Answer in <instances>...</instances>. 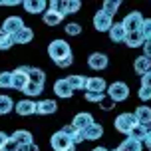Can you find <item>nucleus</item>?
Here are the masks:
<instances>
[{
  "label": "nucleus",
  "instance_id": "1",
  "mask_svg": "<svg viewBox=\"0 0 151 151\" xmlns=\"http://www.w3.org/2000/svg\"><path fill=\"white\" fill-rule=\"evenodd\" d=\"M48 56H50L52 62L60 64L62 60H66L68 56H72V48H70V44L66 40L56 38V40H52V42L48 44Z\"/></svg>",
  "mask_w": 151,
  "mask_h": 151
},
{
  "label": "nucleus",
  "instance_id": "2",
  "mask_svg": "<svg viewBox=\"0 0 151 151\" xmlns=\"http://www.w3.org/2000/svg\"><path fill=\"white\" fill-rule=\"evenodd\" d=\"M113 125H115V129H117L119 133H125V135H129V133H131V129L137 125L135 113H133V111L119 113V115L115 117V121H113Z\"/></svg>",
  "mask_w": 151,
  "mask_h": 151
},
{
  "label": "nucleus",
  "instance_id": "3",
  "mask_svg": "<svg viewBox=\"0 0 151 151\" xmlns=\"http://www.w3.org/2000/svg\"><path fill=\"white\" fill-rule=\"evenodd\" d=\"M107 98L117 101H125L129 98V86L125 82H113L107 86Z\"/></svg>",
  "mask_w": 151,
  "mask_h": 151
},
{
  "label": "nucleus",
  "instance_id": "4",
  "mask_svg": "<svg viewBox=\"0 0 151 151\" xmlns=\"http://www.w3.org/2000/svg\"><path fill=\"white\" fill-rule=\"evenodd\" d=\"M28 72H30V66H18V68L12 72V90L24 91V88L28 86V82H30Z\"/></svg>",
  "mask_w": 151,
  "mask_h": 151
},
{
  "label": "nucleus",
  "instance_id": "5",
  "mask_svg": "<svg viewBox=\"0 0 151 151\" xmlns=\"http://www.w3.org/2000/svg\"><path fill=\"white\" fill-rule=\"evenodd\" d=\"M143 14L139 12V10H135V12H129L123 20H121V24H123V28H125V32H139L141 30V24H143Z\"/></svg>",
  "mask_w": 151,
  "mask_h": 151
},
{
  "label": "nucleus",
  "instance_id": "6",
  "mask_svg": "<svg viewBox=\"0 0 151 151\" xmlns=\"http://www.w3.org/2000/svg\"><path fill=\"white\" fill-rule=\"evenodd\" d=\"M111 26H113V16L104 12V10H98L93 16V28L98 32H109Z\"/></svg>",
  "mask_w": 151,
  "mask_h": 151
},
{
  "label": "nucleus",
  "instance_id": "7",
  "mask_svg": "<svg viewBox=\"0 0 151 151\" xmlns=\"http://www.w3.org/2000/svg\"><path fill=\"white\" fill-rule=\"evenodd\" d=\"M50 145H52V149L54 151H64V149H68V147H72V137L66 135L64 131H56L52 137H50Z\"/></svg>",
  "mask_w": 151,
  "mask_h": 151
},
{
  "label": "nucleus",
  "instance_id": "8",
  "mask_svg": "<svg viewBox=\"0 0 151 151\" xmlns=\"http://www.w3.org/2000/svg\"><path fill=\"white\" fill-rule=\"evenodd\" d=\"M22 28H24V20L20 18V16H8L6 20L2 22V30L6 32L8 36H12V38L22 30Z\"/></svg>",
  "mask_w": 151,
  "mask_h": 151
},
{
  "label": "nucleus",
  "instance_id": "9",
  "mask_svg": "<svg viewBox=\"0 0 151 151\" xmlns=\"http://www.w3.org/2000/svg\"><path fill=\"white\" fill-rule=\"evenodd\" d=\"M107 64H109V60H107V56L104 52H93V54H90V58H88V66H90L91 70H96V72L106 70Z\"/></svg>",
  "mask_w": 151,
  "mask_h": 151
},
{
  "label": "nucleus",
  "instance_id": "10",
  "mask_svg": "<svg viewBox=\"0 0 151 151\" xmlns=\"http://www.w3.org/2000/svg\"><path fill=\"white\" fill-rule=\"evenodd\" d=\"M14 111L18 113V115H22V117H28V115H32V113H36V101L34 99H20V101H16V107Z\"/></svg>",
  "mask_w": 151,
  "mask_h": 151
},
{
  "label": "nucleus",
  "instance_id": "11",
  "mask_svg": "<svg viewBox=\"0 0 151 151\" xmlns=\"http://www.w3.org/2000/svg\"><path fill=\"white\" fill-rule=\"evenodd\" d=\"M54 93L62 99H68V98H72L74 90H72V86L68 83L66 78H60V80H56V83H54Z\"/></svg>",
  "mask_w": 151,
  "mask_h": 151
},
{
  "label": "nucleus",
  "instance_id": "12",
  "mask_svg": "<svg viewBox=\"0 0 151 151\" xmlns=\"http://www.w3.org/2000/svg\"><path fill=\"white\" fill-rule=\"evenodd\" d=\"M91 123H93V115L90 111H82V113H76L74 121H72V125L76 129H80V131H86V129L90 127Z\"/></svg>",
  "mask_w": 151,
  "mask_h": 151
},
{
  "label": "nucleus",
  "instance_id": "13",
  "mask_svg": "<svg viewBox=\"0 0 151 151\" xmlns=\"http://www.w3.org/2000/svg\"><path fill=\"white\" fill-rule=\"evenodd\" d=\"M22 6L30 14H44L46 10H48V2L46 0H24Z\"/></svg>",
  "mask_w": 151,
  "mask_h": 151
},
{
  "label": "nucleus",
  "instance_id": "14",
  "mask_svg": "<svg viewBox=\"0 0 151 151\" xmlns=\"http://www.w3.org/2000/svg\"><path fill=\"white\" fill-rule=\"evenodd\" d=\"M56 111H58L56 99H40V101H36V113L38 115H52Z\"/></svg>",
  "mask_w": 151,
  "mask_h": 151
},
{
  "label": "nucleus",
  "instance_id": "15",
  "mask_svg": "<svg viewBox=\"0 0 151 151\" xmlns=\"http://www.w3.org/2000/svg\"><path fill=\"white\" fill-rule=\"evenodd\" d=\"M86 91H96V93H104L107 91V82L99 76H93V78H88L86 82Z\"/></svg>",
  "mask_w": 151,
  "mask_h": 151
},
{
  "label": "nucleus",
  "instance_id": "16",
  "mask_svg": "<svg viewBox=\"0 0 151 151\" xmlns=\"http://www.w3.org/2000/svg\"><path fill=\"white\" fill-rule=\"evenodd\" d=\"M125 36H127V32H125V28H123V24H121V22H113L111 30H109V38H111V42L121 44V42H125Z\"/></svg>",
  "mask_w": 151,
  "mask_h": 151
},
{
  "label": "nucleus",
  "instance_id": "17",
  "mask_svg": "<svg viewBox=\"0 0 151 151\" xmlns=\"http://www.w3.org/2000/svg\"><path fill=\"white\" fill-rule=\"evenodd\" d=\"M83 135H86L88 141H98V139H101V135H104V125L98 123V121H93L90 127L83 131Z\"/></svg>",
  "mask_w": 151,
  "mask_h": 151
},
{
  "label": "nucleus",
  "instance_id": "18",
  "mask_svg": "<svg viewBox=\"0 0 151 151\" xmlns=\"http://www.w3.org/2000/svg\"><path fill=\"white\" fill-rule=\"evenodd\" d=\"M133 70H135V74L145 76L147 72H151V60L145 58V56H137L133 60Z\"/></svg>",
  "mask_w": 151,
  "mask_h": 151
},
{
  "label": "nucleus",
  "instance_id": "19",
  "mask_svg": "<svg viewBox=\"0 0 151 151\" xmlns=\"http://www.w3.org/2000/svg\"><path fill=\"white\" fill-rule=\"evenodd\" d=\"M12 139H14L18 145H28V143H34V137H32V133L28 131V129H16L14 133H12Z\"/></svg>",
  "mask_w": 151,
  "mask_h": 151
},
{
  "label": "nucleus",
  "instance_id": "20",
  "mask_svg": "<svg viewBox=\"0 0 151 151\" xmlns=\"http://www.w3.org/2000/svg\"><path fill=\"white\" fill-rule=\"evenodd\" d=\"M135 117H137V123H141V125H149L151 123V107L149 106H139L135 107Z\"/></svg>",
  "mask_w": 151,
  "mask_h": 151
},
{
  "label": "nucleus",
  "instance_id": "21",
  "mask_svg": "<svg viewBox=\"0 0 151 151\" xmlns=\"http://www.w3.org/2000/svg\"><path fill=\"white\" fill-rule=\"evenodd\" d=\"M123 44L127 46V48H143L145 40L141 36V32H129L127 36H125V42Z\"/></svg>",
  "mask_w": 151,
  "mask_h": 151
},
{
  "label": "nucleus",
  "instance_id": "22",
  "mask_svg": "<svg viewBox=\"0 0 151 151\" xmlns=\"http://www.w3.org/2000/svg\"><path fill=\"white\" fill-rule=\"evenodd\" d=\"M32 40H34V30L30 26H24L22 30L14 36V44H30Z\"/></svg>",
  "mask_w": 151,
  "mask_h": 151
},
{
  "label": "nucleus",
  "instance_id": "23",
  "mask_svg": "<svg viewBox=\"0 0 151 151\" xmlns=\"http://www.w3.org/2000/svg\"><path fill=\"white\" fill-rule=\"evenodd\" d=\"M141 149H143V143H139V141H135V139L127 137V139H123V141L117 145L115 151H141Z\"/></svg>",
  "mask_w": 151,
  "mask_h": 151
},
{
  "label": "nucleus",
  "instance_id": "24",
  "mask_svg": "<svg viewBox=\"0 0 151 151\" xmlns=\"http://www.w3.org/2000/svg\"><path fill=\"white\" fill-rule=\"evenodd\" d=\"M68 83L72 86V90H86V82H88V78L86 76H80V74H74V76H68L66 78Z\"/></svg>",
  "mask_w": 151,
  "mask_h": 151
},
{
  "label": "nucleus",
  "instance_id": "25",
  "mask_svg": "<svg viewBox=\"0 0 151 151\" xmlns=\"http://www.w3.org/2000/svg\"><path fill=\"white\" fill-rule=\"evenodd\" d=\"M42 20H44L46 26H58V24H62L64 16L56 14V12H52V10H46L44 14H42Z\"/></svg>",
  "mask_w": 151,
  "mask_h": 151
},
{
  "label": "nucleus",
  "instance_id": "26",
  "mask_svg": "<svg viewBox=\"0 0 151 151\" xmlns=\"http://www.w3.org/2000/svg\"><path fill=\"white\" fill-rule=\"evenodd\" d=\"M127 137L135 139V141H139V143H143L145 137H147V125H141V123H137L135 127L131 129V133H129Z\"/></svg>",
  "mask_w": 151,
  "mask_h": 151
},
{
  "label": "nucleus",
  "instance_id": "27",
  "mask_svg": "<svg viewBox=\"0 0 151 151\" xmlns=\"http://www.w3.org/2000/svg\"><path fill=\"white\" fill-rule=\"evenodd\" d=\"M16 107V104L12 101L10 96H0V115H6Z\"/></svg>",
  "mask_w": 151,
  "mask_h": 151
},
{
  "label": "nucleus",
  "instance_id": "28",
  "mask_svg": "<svg viewBox=\"0 0 151 151\" xmlns=\"http://www.w3.org/2000/svg\"><path fill=\"white\" fill-rule=\"evenodd\" d=\"M28 78H30V82L42 83V86H44V82H46V74H44V70H40V68H30Z\"/></svg>",
  "mask_w": 151,
  "mask_h": 151
},
{
  "label": "nucleus",
  "instance_id": "29",
  "mask_svg": "<svg viewBox=\"0 0 151 151\" xmlns=\"http://www.w3.org/2000/svg\"><path fill=\"white\" fill-rule=\"evenodd\" d=\"M48 10H52L56 14L66 16V0H50V2H48Z\"/></svg>",
  "mask_w": 151,
  "mask_h": 151
},
{
  "label": "nucleus",
  "instance_id": "30",
  "mask_svg": "<svg viewBox=\"0 0 151 151\" xmlns=\"http://www.w3.org/2000/svg\"><path fill=\"white\" fill-rule=\"evenodd\" d=\"M42 91H44V86H42V83H34V82H28V86L24 88V93L30 96V99L34 98V96H40Z\"/></svg>",
  "mask_w": 151,
  "mask_h": 151
},
{
  "label": "nucleus",
  "instance_id": "31",
  "mask_svg": "<svg viewBox=\"0 0 151 151\" xmlns=\"http://www.w3.org/2000/svg\"><path fill=\"white\" fill-rule=\"evenodd\" d=\"M119 6H121L119 0H106V2H104V6H101V10L107 12V14H111V16H115V12L119 10Z\"/></svg>",
  "mask_w": 151,
  "mask_h": 151
},
{
  "label": "nucleus",
  "instance_id": "32",
  "mask_svg": "<svg viewBox=\"0 0 151 151\" xmlns=\"http://www.w3.org/2000/svg\"><path fill=\"white\" fill-rule=\"evenodd\" d=\"M12 46H14V38L8 36L6 32L0 28V50H10Z\"/></svg>",
  "mask_w": 151,
  "mask_h": 151
},
{
  "label": "nucleus",
  "instance_id": "33",
  "mask_svg": "<svg viewBox=\"0 0 151 151\" xmlns=\"http://www.w3.org/2000/svg\"><path fill=\"white\" fill-rule=\"evenodd\" d=\"M64 32H66L68 36H80V34H82V24H78V22H70V24H66Z\"/></svg>",
  "mask_w": 151,
  "mask_h": 151
},
{
  "label": "nucleus",
  "instance_id": "34",
  "mask_svg": "<svg viewBox=\"0 0 151 151\" xmlns=\"http://www.w3.org/2000/svg\"><path fill=\"white\" fill-rule=\"evenodd\" d=\"M0 88L2 90L12 88V72H0Z\"/></svg>",
  "mask_w": 151,
  "mask_h": 151
},
{
  "label": "nucleus",
  "instance_id": "35",
  "mask_svg": "<svg viewBox=\"0 0 151 151\" xmlns=\"http://www.w3.org/2000/svg\"><path fill=\"white\" fill-rule=\"evenodd\" d=\"M141 36H143V40L147 42V40H151V18H145L143 24H141Z\"/></svg>",
  "mask_w": 151,
  "mask_h": 151
},
{
  "label": "nucleus",
  "instance_id": "36",
  "mask_svg": "<svg viewBox=\"0 0 151 151\" xmlns=\"http://www.w3.org/2000/svg\"><path fill=\"white\" fill-rule=\"evenodd\" d=\"M80 8H82L80 0H66V14H76Z\"/></svg>",
  "mask_w": 151,
  "mask_h": 151
},
{
  "label": "nucleus",
  "instance_id": "37",
  "mask_svg": "<svg viewBox=\"0 0 151 151\" xmlns=\"http://www.w3.org/2000/svg\"><path fill=\"white\" fill-rule=\"evenodd\" d=\"M83 98H86V101H91V104H99V101L106 98V96H104V93H96V91H86V96H83Z\"/></svg>",
  "mask_w": 151,
  "mask_h": 151
},
{
  "label": "nucleus",
  "instance_id": "38",
  "mask_svg": "<svg viewBox=\"0 0 151 151\" xmlns=\"http://www.w3.org/2000/svg\"><path fill=\"white\" fill-rule=\"evenodd\" d=\"M137 96H139L141 101H151V88L149 86H141L139 91H137Z\"/></svg>",
  "mask_w": 151,
  "mask_h": 151
},
{
  "label": "nucleus",
  "instance_id": "39",
  "mask_svg": "<svg viewBox=\"0 0 151 151\" xmlns=\"http://www.w3.org/2000/svg\"><path fill=\"white\" fill-rule=\"evenodd\" d=\"M18 149H20V145L16 143L12 137H8V141L2 145V149H0V151H18Z\"/></svg>",
  "mask_w": 151,
  "mask_h": 151
},
{
  "label": "nucleus",
  "instance_id": "40",
  "mask_svg": "<svg viewBox=\"0 0 151 151\" xmlns=\"http://www.w3.org/2000/svg\"><path fill=\"white\" fill-rule=\"evenodd\" d=\"M113 106H115V101H113V99H109L107 96L101 99V101H99V107H101L104 111H109V109H113Z\"/></svg>",
  "mask_w": 151,
  "mask_h": 151
},
{
  "label": "nucleus",
  "instance_id": "41",
  "mask_svg": "<svg viewBox=\"0 0 151 151\" xmlns=\"http://www.w3.org/2000/svg\"><path fill=\"white\" fill-rule=\"evenodd\" d=\"M72 64H74V54H72V56H68L66 60H62L60 64H58V68H68V66H72Z\"/></svg>",
  "mask_w": 151,
  "mask_h": 151
},
{
  "label": "nucleus",
  "instance_id": "42",
  "mask_svg": "<svg viewBox=\"0 0 151 151\" xmlns=\"http://www.w3.org/2000/svg\"><path fill=\"white\" fill-rule=\"evenodd\" d=\"M18 151H40V147L36 143H28V145H20Z\"/></svg>",
  "mask_w": 151,
  "mask_h": 151
},
{
  "label": "nucleus",
  "instance_id": "43",
  "mask_svg": "<svg viewBox=\"0 0 151 151\" xmlns=\"http://www.w3.org/2000/svg\"><path fill=\"white\" fill-rule=\"evenodd\" d=\"M62 131H64L66 135H70V137H72V135H74V133H76V131H78V129H76L74 125L70 123V125H64V127H62Z\"/></svg>",
  "mask_w": 151,
  "mask_h": 151
},
{
  "label": "nucleus",
  "instance_id": "44",
  "mask_svg": "<svg viewBox=\"0 0 151 151\" xmlns=\"http://www.w3.org/2000/svg\"><path fill=\"white\" fill-rule=\"evenodd\" d=\"M143 56L151 60V40H147V42L143 44Z\"/></svg>",
  "mask_w": 151,
  "mask_h": 151
},
{
  "label": "nucleus",
  "instance_id": "45",
  "mask_svg": "<svg viewBox=\"0 0 151 151\" xmlns=\"http://www.w3.org/2000/svg\"><path fill=\"white\" fill-rule=\"evenodd\" d=\"M141 86H149L151 88V72H147L145 76H141Z\"/></svg>",
  "mask_w": 151,
  "mask_h": 151
},
{
  "label": "nucleus",
  "instance_id": "46",
  "mask_svg": "<svg viewBox=\"0 0 151 151\" xmlns=\"http://www.w3.org/2000/svg\"><path fill=\"white\" fill-rule=\"evenodd\" d=\"M143 145L147 147V149L151 151V131H147V137H145V141H143Z\"/></svg>",
  "mask_w": 151,
  "mask_h": 151
},
{
  "label": "nucleus",
  "instance_id": "47",
  "mask_svg": "<svg viewBox=\"0 0 151 151\" xmlns=\"http://www.w3.org/2000/svg\"><path fill=\"white\" fill-rule=\"evenodd\" d=\"M6 141H8V135L4 133V131H0V149H2V145L6 143Z\"/></svg>",
  "mask_w": 151,
  "mask_h": 151
},
{
  "label": "nucleus",
  "instance_id": "48",
  "mask_svg": "<svg viewBox=\"0 0 151 151\" xmlns=\"http://www.w3.org/2000/svg\"><path fill=\"white\" fill-rule=\"evenodd\" d=\"M91 151H109L107 147H104V145H98V147H93Z\"/></svg>",
  "mask_w": 151,
  "mask_h": 151
},
{
  "label": "nucleus",
  "instance_id": "49",
  "mask_svg": "<svg viewBox=\"0 0 151 151\" xmlns=\"http://www.w3.org/2000/svg\"><path fill=\"white\" fill-rule=\"evenodd\" d=\"M64 151H76V145H72V147H68V149H64Z\"/></svg>",
  "mask_w": 151,
  "mask_h": 151
}]
</instances>
